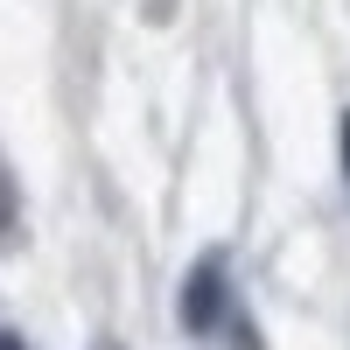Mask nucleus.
<instances>
[{"instance_id":"1","label":"nucleus","mask_w":350,"mask_h":350,"mask_svg":"<svg viewBox=\"0 0 350 350\" xmlns=\"http://www.w3.org/2000/svg\"><path fill=\"white\" fill-rule=\"evenodd\" d=\"M231 315V273H224V252H203L189 280H183V329L189 336H217Z\"/></svg>"},{"instance_id":"2","label":"nucleus","mask_w":350,"mask_h":350,"mask_svg":"<svg viewBox=\"0 0 350 350\" xmlns=\"http://www.w3.org/2000/svg\"><path fill=\"white\" fill-rule=\"evenodd\" d=\"M8 231H14V175L0 168V239H8Z\"/></svg>"},{"instance_id":"3","label":"nucleus","mask_w":350,"mask_h":350,"mask_svg":"<svg viewBox=\"0 0 350 350\" xmlns=\"http://www.w3.org/2000/svg\"><path fill=\"white\" fill-rule=\"evenodd\" d=\"M0 350H28V343H21V336H14V329H0Z\"/></svg>"},{"instance_id":"4","label":"nucleus","mask_w":350,"mask_h":350,"mask_svg":"<svg viewBox=\"0 0 350 350\" xmlns=\"http://www.w3.org/2000/svg\"><path fill=\"white\" fill-rule=\"evenodd\" d=\"M343 168H350V120H343Z\"/></svg>"}]
</instances>
